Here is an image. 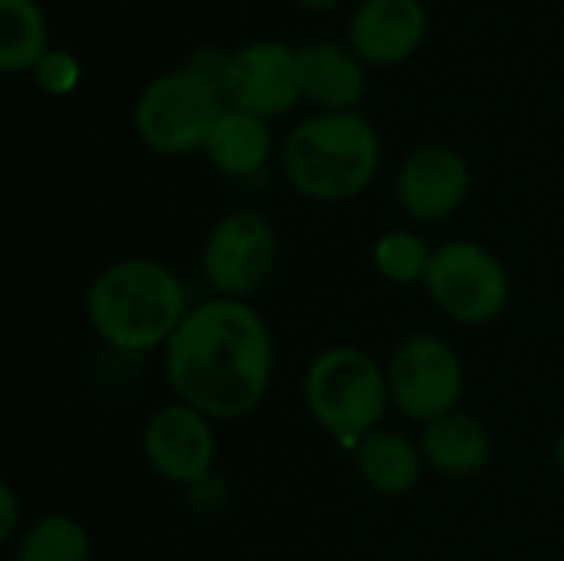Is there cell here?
I'll use <instances>...</instances> for the list:
<instances>
[{
	"mask_svg": "<svg viewBox=\"0 0 564 561\" xmlns=\"http://www.w3.org/2000/svg\"><path fill=\"white\" fill-rule=\"evenodd\" d=\"M36 86L50 96H66L79 83V63L69 50H46V56L33 66Z\"/></svg>",
	"mask_w": 564,
	"mask_h": 561,
	"instance_id": "cell-20",
	"label": "cell"
},
{
	"mask_svg": "<svg viewBox=\"0 0 564 561\" xmlns=\"http://www.w3.org/2000/svg\"><path fill=\"white\" fill-rule=\"evenodd\" d=\"M304 403L334 440L360 443L390 407V380L360 347H327L304 374Z\"/></svg>",
	"mask_w": 564,
	"mask_h": 561,
	"instance_id": "cell-4",
	"label": "cell"
},
{
	"mask_svg": "<svg viewBox=\"0 0 564 561\" xmlns=\"http://www.w3.org/2000/svg\"><path fill=\"white\" fill-rule=\"evenodd\" d=\"M301 66L297 50L281 40H254L231 53L225 99L261 119L284 116L301 99Z\"/></svg>",
	"mask_w": 564,
	"mask_h": 561,
	"instance_id": "cell-9",
	"label": "cell"
},
{
	"mask_svg": "<svg viewBox=\"0 0 564 561\" xmlns=\"http://www.w3.org/2000/svg\"><path fill=\"white\" fill-rule=\"evenodd\" d=\"M373 261L387 281L416 284V281H426L433 251L426 248V241L416 231H387L373 248Z\"/></svg>",
	"mask_w": 564,
	"mask_h": 561,
	"instance_id": "cell-19",
	"label": "cell"
},
{
	"mask_svg": "<svg viewBox=\"0 0 564 561\" xmlns=\"http://www.w3.org/2000/svg\"><path fill=\"white\" fill-rule=\"evenodd\" d=\"M380 136L360 112H321L291 129L281 169L304 198L347 202L377 175Z\"/></svg>",
	"mask_w": 564,
	"mask_h": 561,
	"instance_id": "cell-3",
	"label": "cell"
},
{
	"mask_svg": "<svg viewBox=\"0 0 564 561\" xmlns=\"http://www.w3.org/2000/svg\"><path fill=\"white\" fill-rule=\"evenodd\" d=\"M297 3H304V7H317V10H321V7H334L337 0H297Z\"/></svg>",
	"mask_w": 564,
	"mask_h": 561,
	"instance_id": "cell-24",
	"label": "cell"
},
{
	"mask_svg": "<svg viewBox=\"0 0 564 561\" xmlns=\"http://www.w3.org/2000/svg\"><path fill=\"white\" fill-rule=\"evenodd\" d=\"M46 20L33 0H0V69L26 73L46 56Z\"/></svg>",
	"mask_w": 564,
	"mask_h": 561,
	"instance_id": "cell-17",
	"label": "cell"
},
{
	"mask_svg": "<svg viewBox=\"0 0 564 561\" xmlns=\"http://www.w3.org/2000/svg\"><path fill=\"white\" fill-rule=\"evenodd\" d=\"M360 479L380 496H403L423 479V450L390 430H373L354 453Z\"/></svg>",
	"mask_w": 564,
	"mask_h": 561,
	"instance_id": "cell-16",
	"label": "cell"
},
{
	"mask_svg": "<svg viewBox=\"0 0 564 561\" xmlns=\"http://www.w3.org/2000/svg\"><path fill=\"white\" fill-rule=\"evenodd\" d=\"M182 69L192 73L198 83H205V86H212V89H218V93L225 96L228 69H231V53H225V50H218V46H202V50H195V53L185 60Z\"/></svg>",
	"mask_w": 564,
	"mask_h": 561,
	"instance_id": "cell-21",
	"label": "cell"
},
{
	"mask_svg": "<svg viewBox=\"0 0 564 561\" xmlns=\"http://www.w3.org/2000/svg\"><path fill=\"white\" fill-rule=\"evenodd\" d=\"M225 112V96L192 73L175 69L155 76L135 99L132 122L139 139L159 155H188L205 149V139L218 116Z\"/></svg>",
	"mask_w": 564,
	"mask_h": 561,
	"instance_id": "cell-5",
	"label": "cell"
},
{
	"mask_svg": "<svg viewBox=\"0 0 564 561\" xmlns=\"http://www.w3.org/2000/svg\"><path fill=\"white\" fill-rule=\"evenodd\" d=\"M469 195V165L449 145H420L397 175V202L416 222L449 218Z\"/></svg>",
	"mask_w": 564,
	"mask_h": 561,
	"instance_id": "cell-11",
	"label": "cell"
},
{
	"mask_svg": "<svg viewBox=\"0 0 564 561\" xmlns=\"http://www.w3.org/2000/svg\"><path fill=\"white\" fill-rule=\"evenodd\" d=\"M13 561H89V536L69 516H43L23 532Z\"/></svg>",
	"mask_w": 564,
	"mask_h": 561,
	"instance_id": "cell-18",
	"label": "cell"
},
{
	"mask_svg": "<svg viewBox=\"0 0 564 561\" xmlns=\"http://www.w3.org/2000/svg\"><path fill=\"white\" fill-rule=\"evenodd\" d=\"M552 456H555V466H558V473L564 476V433L555 440V450H552Z\"/></svg>",
	"mask_w": 564,
	"mask_h": 561,
	"instance_id": "cell-23",
	"label": "cell"
},
{
	"mask_svg": "<svg viewBox=\"0 0 564 561\" xmlns=\"http://www.w3.org/2000/svg\"><path fill=\"white\" fill-rule=\"evenodd\" d=\"M301 93L324 112H354L367 93L364 60L334 40H314L297 50Z\"/></svg>",
	"mask_w": 564,
	"mask_h": 561,
	"instance_id": "cell-13",
	"label": "cell"
},
{
	"mask_svg": "<svg viewBox=\"0 0 564 561\" xmlns=\"http://www.w3.org/2000/svg\"><path fill=\"white\" fill-rule=\"evenodd\" d=\"M17 493H13V486L10 483H3L0 486V516H3V522H0V539H10L13 532H17Z\"/></svg>",
	"mask_w": 564,
	"mask_h": 561,
	"instance_id": "cell-22",
	"label": "cell"
},
{
	"mask_svg": "<svg viewBox=\"0 0 564 561\" xmlns=\"http://www.w3.org/2000/svg\"><path fill=\"white\" fill-rule=\"evenodd\" d=\"M387 380H390V403L403 417L423 427L456 413V403L463 400L466 390V377L456 350L436 334L406 337L390 357Z\"/></svg>",
	"mask_w": 564,
	"mask_h": 561,
	"instance_id": "cell-7",
	"label": "cell"
},
{
	"mask_svg": "<svg viewBox=\"0 0 564 561\" xmlns=\"http://www.w3.org/2000/svg\"><path fill=\"white\" fill-rule=\"evenodd\" d=\"M278 258V235L271 222L258 212H231L225 215L205 238L202 248V271L205 281L221 298L254 294L274 271Z\"/></svg>",
	"mask_w": 564,
	"mask_h": 561,
	"instance_id": "cell-8",
	"label": "cell"
},
{
	"mask_svg": "<svg viewBox=\"0 0 564 561\" xmlns=\"http://www.w3.org/2000/svg\"><path fill=\"white\" fill-rule=\"evenodd\" d=\"M205 155L225 175L235 179L254 175L264 169L271 155V129L261 116L225 106V112L218 116V122L205 139Z\"/></svg>",
	"mask_w": 564,
	"mask_h": 561,
	"instance_id": "cell-15",
	"label": "cell"
},
{
	"mask_svg": "<svg viewBox=\"0 0 564 561\" xmlns=\"http://www.w3.org/2000/svg\"><path fill=\"white\" fill-rule=\"evenodd\" d=\"M426 466L443 476H473L489 463L492 443L486 427L469 413H449L423 427L420 440Z\"/></svg>",
	"mask_w": 564,
	"mask_h": 561,
	"instance_id": "cell-14",
	"label": "cell"
},
{
	"mask_svg": "<svg viewBox=\"0 0 564 561\" xmlns=\"http://www.w3.org/2000/svg\"><path fill=\"white\" fill-rule=\"evenodd\" d=\"M142 453L162 479L175 486L202 483L215 463V430L205 413L188 403L155 410L142 433Z\"/></svg>",
	"mask_w": 564,
	"mask_h": 561,
	"instance_id": "cell-10",
	"label": "cell"
},
{
	"mask_svg": "<svg viewBox=\"0 0 564 561\" xmlns=\"http://www.w3.org/2000/svg\"><path fill=\"white\" fill-rule=\"evenodd\" d=\"M93 331L116 350L149 354L165 347L188 317V298L178 274L149 258L116 261L96 274L86 294Z\"/></svg>",
	"mask_w": 564,
	"mask_h": 561,
	"instance_id": "cell-2",
	"label": "cell"
},
{
	"mask_svg": "<svg viewBox=\"0 0 564 561\" xmlns=\"http://www.w3.org/2000/svg\"><path fill=\"white\" fill-rule=\"evenodd\" d=\"M274 347L264 317L238 298L188 311L165 344V377L178 403L208 420L248 417L268 393Z\"/></svg>",
	"mask_w": 564,
	"mask_h": 561,
	"instance_id": "cell-1",
	"label": "cell"
},
{
	"mask_svg": "<svg viewBox=\"0 0 564 561\" xmlns=\"http://www.w3.org/2000/svg\"><path fill=\"white\" fill-rule=\"evenodd\" d=\"M426 23L420 0H364L350 17V46L364 63L393 66L423 46Z\"/></svg>",
	"mask_w": 564,
	"mask_h": 561,
	"instance_id": "cell-12",
	"label": "cell"
},
{
	"mask_svg": "<svg viewBox=\"0 0 564 561\" xmlns=\"http://www.w3.org/2000/svg\"><path fill=\"white\" fill-rule=\"evenodd\" d=\"M426 291L449 321L482 327L506 311L509 274L489 248L456 238L433 251Z\"/></svg>",
	"mask_w": 564,
	"mask_h": 561,
	"instance_id": "cell-6",
	"label": "cell"
}]
</instances>
